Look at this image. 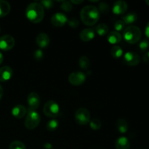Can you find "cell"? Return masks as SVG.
<instances>
[{
    "mask_svg": "<svg viewBox=\"0 0 149 149\" xmlns=\"http://www.w3.org/2000/svg\"><path fill=\"white\" fill-rule=\"evenodd\" d=\"M95 36V31L91 28H87L81 31L79 33V38L84 42H88L93 40Z\"/></svg>",
    "mask_w": 149,
    "mask_h": 149,
    "instance_id": "13",
    "label": "cell"
},
{
    "mask_svg": "<svg viewBox=\"0 0 149 149\" xmlns=\"http://www.w3.org/2000/svg\"><path fill=\"white\" fill-rule=\"evenodd\" d=\"M26 17L33 23H39L45 17V9L39 2H32L26 9Z\"/></svg>",
    "mask_w": 149,
    "mask_h": 149,
    "instance_id": "2",
    "label": "cell"
},
{
    "mask_svg": "<svg viewBox=\"0 0 149 149\" xmlns=\"http://www.w3.org/2000/svg\"><path fill=\"white\" fill-rule=\"evenodd\" d=\"M128 9V4L126 1L119 0L113 3V7H112V12L113 14L116 15L125 14Z\"/></svg>",
    "mask_w": 149,
    "mask_h": 149,
    "instance_id": "12",
    "label": "cell"
},
{
    "mask_svg": "<svg viewBox=\"0 0 149 149\" xmlns=\"http://www.w3.org/2000/svg\"><path fill=\"white\" fill-rule=\"evenodd\" d=\"M83 2L82 0H79V1H76V0H72V1H71V4H81V3Z\"/></svg>",
    "mask_w": 149,
    "mask_h": 149,
    "instance_id": "38",
    "label": "cell"
},
{
    "mask_svg": "<svg viewBox=\"0 0 149 149\" xmlns=\"http://www.w3.org/2000/svg\"><path fill=\"white\" fill-rule=\"evenodd\" d=\"M115 148L116 149H130V143L127 138L125 136H121L115 141Z\"/></svg>",
    "mask_w": 149,
    "mask_h": 149,
    "instance_id": "17",
    "label": "cell"
},
{
    "mask_svg": "<svg viewBox=\"0 0 149 149\" xmlns=\"http://www.w3.org/2000/svg\"><path fill=\"white\" fill-rule=\"evenodd\" d=\"M86 79V74L81 71H74L68 76V81L74 86L81 85L85 82Z\"/></svg>",
    "mask_w": 149,
    "mask_h": 149,
    "instance_id": "8",
    "label": "cell"
},
{
    "mask_svg": "<svg viewBox=\"0 0 149 149\" xmlns=\"http://www.w3.org/2000/svg\"><path fill=\"white\" fill-rule=\"evenodd\" d=\"M3 60H4V56H3V54L0 52V65L2 63Z\"/></svg>",
    "mask_w": 149,
    "mask_h": 149,
    "instance_id": "40",
    "label": "cell"
},
{
    "mask_svg": "<svg viewBox=\"0 0 149 149\" xmlns=\"http://www.w3.org/2000/svg\"><path fill=\"white\" fill-rule=\"evenodd\" d=\"M27 103L29 105V109L36 111L40 105V96L38 93L32 92L29 94L27 97Z\"/></svg>",
    "mask_w": 149,
    "mask_h": 149,
    "instance_id": "11",
    "label": "cell"
},
{
    "mask_svg": "<svg viewBox=\"0 0 149 149\" xmlns=\"http://www.w3.org/2000/svg\"><path fill=\"white\" fill-rule=\"evenodd\" d=\"M42 148L43 149H54L52 144L49 143H44L43 146H42Z\"/></svg>",
    "mask_w": 149,
    "mask_h": 149,
    "instance_id": "36",
    "label": "cell"
},
{
    "mask_svg": "<svg viewBox=\"0 0 149 149\" xmlns=\"http://www.w3.org/2000/svg\"><path fill=\"white\" fill-rule=\"evenodd\" d=\"M98 10L100 13H103V14H107L110 10V7L107 3L100 2L98 6Z\"/></svg>",
    "mask_w": 149,
    "mask_h": 149,
    "instance_id": "29",
    "label": "cell"
},
{
    "mask_svg": "<svg viewBox=\"0 0 149 149\" xmlns=\"http://www.w3.org/2000/svg\"><path fill=\"white\" fill-rule=\"evenodd\" d=\"M116 127L120 133L125 134L128 130V123L125 119H119L116 122Z\"/></svg>",
    "mask_w": 149,
    "mask_h": 149,
    "instance_id": "21",
    "label": "cell"
},
{
    "mask_svg": "<svg viewBox=\"0 0 149 149\" xmlns=\"http://www.w3.org/2000/svg\"><path fill=\"white\" fill-rule=\"evenodd\" d=\"M27 113V109L23 105H16L12 109V114L16 119H22Z\"/></svg>",
    "mask_w": 149,
    "mask_h": 149,
    "instance_id": "16",
    "label": "cell"
},
{
    "mask_svg": "<svg viewBox=\"0 0 149 149\" xmlns=\"http://www.w3.org/2000/svg\"><path fill=\"white\" fill-rule=\"evenodd\" d=\"M125 23H124L122 20H119L115 22L114 25H113V28L115 29V31H124L125 29Z\"/></svg>",
    "mask_w": 149,
    "mask_h": 149,
    "instance_id": "28",
    "label": "cell"
},
{
    "mask_svg": "<svg viewBox=\"0 0 149 149\" xmlns=\"http://www.w3.org/2000/svg\"><path fill=\"white\" fill-rule=\"evenodd\" d=\"M107 40L111 45H116L122 41V35L119 32L113 31L107 34Z\"/></svg>",
    "mask_w": 149,
    "mask_h": 149,
    "instance_id": "18",
    "label": "cell"
},
{
    "mask_svg": "<svg viewBox=\"0 0 149 149\" xmlns=\"http://www.w3.org/2000/svg\"><path fill=\"white\" fill-rule=\"evenodd\" d=\"M95 31L99 36H105L109 33V27L105 23H100L96 26Z\"/></svg>",
    "mask_w": 149,
    "mask_h": 149,
    "instance_id": "23",
    "label": "cell"
},
{
    "mask_svg": "<svg viewBox=\"0 0 149 149\" xmlns=\"http://www.w3.org/2000/svg\"><path fill=\"white\" fill-rule=\"evenodd\" d=\"M141 36L142 32L140 28L133 25L125 28L123 31L124 39L131 45L138 43L141 39Z\"/></svg>",
    "mask_w": 149,
    "mask_h": 149,
    "instance_id": "3",
    "label": "cell"
},
{
    "mask_svg": "<svg viewBox=\"0 0 149 149\" xmlns=\"http://www.w3.org/2000/svg\"><path fill=\"white\" fill-rule=\"evenodd\" d=\"M111 55L115 59H119L123 55V49L120 46L114 45L111 49Z\"/></svg>",
    "mask_w": 149,
    "mask_h": 149,
    "instance_id": "22",
    "label": "cell"
},
{
    "mask_svg": "<svg viewBox=\"0 0 149 149\" xmlns=\"http://www.w3.org/2000/svg\"><path fill=\"white\" fill-rule=\"evenodd\" d=\"M40 122V114L36 111L28 109L27 113H26V117L24 122L25 127H26V129L30 130L36 129L39 125Z\"/></svg>",
    "mask_w": 149,
    "mask_h": 149,
    "instance_id": "4",
    "label": "cell"
},
{
    "mask_svg": "<svg viewBox=\"0 0 149 149\" xmlns=\"http://www.w3.org/2000/svg\"><path fill=\"white\" fill-rule=\"evenodd\" d=\"M138 48L141 52H146L149 48V40L148 39H143L141 41L138 45Z\"/></svg>",
    "mask_w": 149,
    "mask_h": 149,
    "instance_id": "30",
    "label": "cell"
},
{
    "mask_svg": "<svg viewBox=\"0 0 149 149\" xmlns=\"http://www.w3.org/2000/svg\"><path fill=\"white\" fill-rule=\"evenodd\" d=\"M50 22L51 24L55 27H63L68 22V17L64 13H57L51 17Z\"/></svg>",
    "mask_w": 149,
    "mask_h": 149,
    "instance_id": "10",
    "label": "cell"
},
{
    "mask_svg": "<svg viewBox=\"0 0 149 149\" xmlns=\"http://www.w3.org/2000/svg\"><path fill=\"white\" fill-rule=\"evenodd\" d=\"M11 10L10 3L4 0H0V17L7 15Z\"/></svg>",
    "mask_w": 149,
    "mask_h": 149,
    "instance_id": "20",
    "label": "cell"
},
{
    "mask_svg": "<svg viewBox=\"0 0 149 149\" xmlns=\"http://www.w3.org/2000/svg\"><path fill=\"white\" fill-rule=\"evenodd\" d=\"M146 3L149 6V0H146Z\"/></svg>",
    "mask_w": 149,
    "mask_h": 149,
    "instance_id": "41",
    "label": "cell"
},
{
    "mask_svg": "<svg viewBox=\"0 0 149 149\" xmlns=\"http://www.w3.org/2000/svg\"><path fill=\"white\" fill-rule=\"evenodd\" d=\"M122 62L128 66H136L141 62V57L137 52L129 51L124 55Z\"/></svg>",
    "mask_w": 149,
    "mask_h": 149,
    "instance_id": "7",
    "label": "cell"
},
{
    "mask_svg": "<svg viewBox=\"0 0 149 149\" xmlns=\"http://www.w3.org/2000/svg\"><path fill=\"white\" fill-rule=\"evenodd\" d=\"M15 45V40L11 35L5 34L0 37V49L1 50H10L14 47Z\"/></svg>",
    "mask_w": 149,
    "mask_h": 149,
    "instance_id": "9",
    "label": "cell"
},
{
    "mask_svg": "<svg viewBox=\"0 0 149 149\" xmlns=\"http://www.w3.org/2000/svg\"><path fill=\"white\" fill-rule=\"evenodd\" d=\"M43 113L47 117H56L60 113L59 105L54 100H48L43 107Z\"/></svg>",
    "mask_w": 149,
    "mask_h": 149,
    "instance_id": "5",
    "label": "cell"
},
{
    "mask_svg": "<svg viewBox=\"0 0 149 149\" xmlns=\"http://www.w3.org/2000/svg\"><path fill=\"white\" fill-rule=\"evenodd\" d=\"M61 9L65 12H70L72 10L73 5L71 1H63L62 4H61Z\"/></svg>",
    "mask_w": 149,
    "mask_h": 149,
    "instance_id": "31",
    "label": "cell"
},
{
    "mask_svg": "<svg viewBox=\"0 0 149 149\" xmlns=\"http://www.w3.org/2000/svg\"><path fill=\"white\" fill-rule=\"evenodd\" d=\"M39 3L42 4V6L44 7V9L46 8L48 9V10L52 8L54 5V2L52 0H43V1H41Z\"/></svg>",
    "mask_w": 149,
    "mask_h": 149,
    "instance_id": "34",
    "label": "cell"
},
{
    "mask_svg": "<svg viewBox=\"0 0 149 149\" xmlns=\"http://www.w3.org/2000/svg\"><path fill=\"white\" fill-rule=\"evenodd\" d=\"M33 57L34 60L37 61H40L44 58V52L41 49H38L35 50L33 53Z\"/></svg>",
    "mask_w": 149,
    "mask_h": 149,
    "instance_id": "32",
    "label": "cell"
},
{
    "mask_svg": "<svg viewBox=\"0 0 149 149\" xmlns=\"http://www.w3.org/2000/svg\"><path fill=\"white\" fill-rule=\"evenodd\" d=\"M138 19V16L135 12H130L129 13H127L125 15L122 17V20L125 23V25H130V26H132V24L135 23Z\"/></svg>",
    "mask_w": 149,
    "mask_h": 149,
    "instance_id": "19",
    "label": "cell"
},
{
    "mask_svg": "<svg viewBox=\"0 0 149 149\" xmlns=\"http://www.w3.org/2000/svg\"><path fill=\"white\" fill-rule=\"evenodd\" d=\"M13 74V69L11 67L4 65L0 68V81L5 82L9 81L12 78Z\"/></svg>",
    "mask_w": 149,
    "mask_h": 149,
    "instance_id": "15",
    "label": "cell"
},
{
    "mask_svg": "<svg viewBox=\"0 0 149 149\" xmlns=\"http://www.w3.org/2000/svg\"><path fill=\"white\" fill-rule=\"evenodd\" d=\"M36 42L41 49H45L49 46L50 39L46 33H39L36 38Z\"/></svg>",
    "mask_w": 149,
    "mask_h": 149,
    "instance_id": "14",
    "label": "cell"
},
{
    "mask_svg": "<svg viewBox=\"0 0 149 149\" xmlns=\"http://www.w3.org/2000/svg\"><path fill=\"white\" fill-rule=\"evenodd\" d=\"M74 119L79 125H86L90 122V113L85 108L78 109L75 112Z\"/></svg>",
    "mask_w": 149,
    "mask_h": 149,
    "instance_id": "6",
    "label": "cell"
},
{
    "mask_svg": "<svg viewBox=\"0 0 149 149\" xmlns=\"http://www.w3.org/2000/svg\"><path fill=\"white\" fill-rule=\"evenodd\" d=\"M145 34H146V36H147V38H148V39H149V22L148 23H147L146 26Z\"/></svg>",
    "mask_w": 149,
    "mask_h": 149,
    "instance_id": "37",
    "label": "cell"
},
{
    "mask_svg": "<svg viewBox=\"0 0 149 149\" xmlns=\"http://www.w3.org/2000/svg\"><path fill=\"white\" fill-rule=\"evenodd\" d=\"M3 92H4V90H3L2 87L0 85V100H1V97H2V96H3Z\"/></svg>",
    "mask_w": 149,
    "mask_h": 149,
    "instance_id": "39",
    "label": "cell"
},
{
    "mask_svg": "<svg viewBox=\"0 0 149 149\" xmlns=\"http://www.w3.org/2000/svg\"><path fill=\"white\" fill-rule=\"evenodd\" d=\"M67 23L68 24V26L71 28H74V29H76L79 26V21L77 18L76 17H71V18L68 19V22Z\"/></svg>",
    "mask_w": 149,
    "mask_h": 149,
    "instance_id": "33",
    "label": "cell"
},
{
    "mask_svg": "<svg viewBox=\"0 0 149 149\" xmlns=\"http://www.w3.org/2000/svg\"><path fill=\"white\" fill-rule=\"evenodd\" d=\"M102 123L100 119L97 118H94L90 122V127L93 130H98L101 128Z\"/></svg>",
    "mask_w": 149,
    "mask_h": 149,
    "instance_id": "26",
    "label": "cell"
},
{
    "mask_svg": "<svg viewBox=\"0 0 149 149\" xmlns=\"http://www.w3.org/2000/svg\"><path fill=\"white\" fill-rule=\"evenodd\" d=\"M81 22L87 26L95 25L100 19V12L98 9L93 5H87L81 9L80 12Z\"/></svg>",
    "mask_w": 149,
    "mask_h": 149,
    "instance_id": "1",
    "label": "cell"
},
{
    "mask_svg": "<svg viewBox=\"0 0 149 149\" xmlns=\"http://www.w3.org/2000/svg\"><path fill=\"white\" fill-rule=\"evenodd\" d=\"M59 126V122L58 120L55 119H52L51 120L48 121V122L46 125L47 130L49 132H53V131L56 130Z\"/></svg>",
    "mask_w": 149,
    "mask_h": 149,
    "instance_id": "25",
    "label": "cell"
},
{
    "mask_svg": "<svg viewBox=\"0 0 149 149\" xmlns=\"http://www.w3.org/2000/svg\"><path fill=\"white\" fill-rule=\"evenodd\" d=\"M143 61L146 63H149V51H147L143 55Z\"/></svg>",
    "mask_w": 149,
    "mask_h": 149,
    "instance_id": "35",
    "label": "cell"
},
{
    "mask_svg": "<svg viewBox=\"0 0 149 149\" xmlns=\"http://www.w3.org/2000/svg\"><path fill=\"white\" fill-rule=\"evenodd\" d=\"M9 149H26V147L23 143L18 141H15L10 144Z\"/></svg>",
    "mask_w": 149,
    "mask_h": 149,
    "instance_id": "27",
    "label": "cell"
},
{
    "mask_svg": "<svg viewBox=\"0 0 149 149\" xmlns=\"http://www.w3.org/2000/svg\"><path fill=\"white\" fill-rule=\"evenodd\" d=\"M79 66L83 70H87L90 67V61L87 56L80 57L78 61Z\"/></svg>",
    "mask_w": 149,
    "mask_h": 149,
    "instance_id": "24",
    "label": "cell"
}]
</instances>
